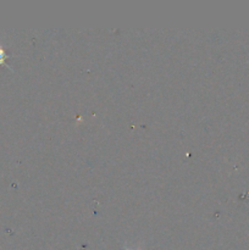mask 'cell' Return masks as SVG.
<instances>
[{
  "instance_id": "obj_1",
  "label": "cell",
  "mask_w": 249,
  "mask_h": 250,
  "mask_svg": "<svg viewBox=\"0 0 249 250\" xmlns=\"http://www.w3.org/2000/svg\"><path fill=\"white\" fill-rule=\"evenodd\" d=\"M124 250H133V249H131V248H128V247L127 246H124ZM134 250H142V249H134Z\"/></svg>"
}]
</instances>
